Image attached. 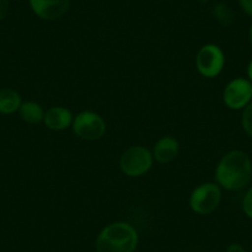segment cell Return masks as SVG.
Returning a JSON list of instances; mask_svg holds the SVG:
<instances>
[{
  "mask_svg": "<svg viewBox=\"0 0 252 252\" xmlns=\"http://www.w3.org/2000/svg\"><path fill=\"white\" fill-rule=\"evenodd\" d=\"M225 252H246V250H245V247L242 246V245L234 242V244H230L229 246H227L226 251Z\"/></svg>",
  "mask_w": 252,
  "mask_h": 252,
  "instance_id": "18",
  "label": "cell"
},
{
  "mask_svg": "<svg viewBox=\"0 0 252 252\" xmlns=\"http://www.w3.org/2000/svg\"><path fill=\"white\" fill-rule=\"evenodd\" d=\"M19 113H20L21 119L31 125L43 123V118H45V110L36 101H24L19 109Z\"/></svg>",
  "mask_w": 252,
  "mask_h": 252,
  "instance_id": "12",
  "label": "cell"
},
{
  "mask_svg": "<svg viewBox=\"0 0 252 252\" xmlns=\"http://www.w3.org/2000/svg\"><path fill=\"white\" fill-rule=\"evenodd\" d=\"M239 5L246 15L252 18V0H239Z\"/></svg>",
  "mask_w": 252,
  "mask_h": 252,
  "instance_id": "16",
  "label": "cell"
},
{
  "mask_svg": "<svg viewBox=\"0 0 252 252\" xmlns=\"http://www.w3.org/2000/svg\"><path fill=\"white\" fill-rule=\"evenodd\" d=\"M214 15L218 19L219 23H221L222 25H230L234 20V14L232 10L224 3L218 4L214 8Z\"/></svg>",
  "mask_w": 252,
  "mask_h": 252,
  "instance_id": "13",
  "label": "cell"
},
{
  "mask_svg": "<svg viewBox=\"0 0 252 252\" xmlns=\"http://www.w3.org/2000/svg\"><path fill=\"white\" fill-rule=\"evenodd\" d=\"M9 10V0H0V20H3Z\"/></svg>",
  "mask_w": 252,
  "mask_h": 252,
  "instance_id": "17",
  "label": "cell"
},
{
  "mask_svg": "<svg viewBox=\"0 0 252 252\" xmlns=\"http://www.w3.org/2000/svg\"><path fill=\"white\" fill-rule=\"evenodd\" d=\"M31 10L42 20H56L68 11L71 0H29Z\"/></svg>",
  "mask_w": 252,
  "mask_h": 252,
  "instance_id": "8",
  "label": "cell"
},
{
  "mask_svg": "<svg viewBox=\"0 0 252 252\" xmlns=\"http://www.w3.org/2000/svg\"><path fill=\"white\" fill-rule=\"evenodd\" d=\"M249 40H250V43H251V46H252V25L249 30Z\"/></svg>",
  "mask_w": 252,
  "mask_h": 252,
  "instance_id": "20",
  "label": "cell"
},
{
  "mask_svg": "<svg viewBox=\"0 0 252 252\" xmlns=\"http://www.w3.org/2000/svg\"><path fill=\"white\" fill-rule=\"evenodd\" d=\"M195 66L200 76L217 78L225 67V55L221 48L214 43L204 45L197 53Z\"/></svg>",
  "mask_w": 252,
  "mask_h": 252,
  "instance_id": "6",
  "label": "cell"
},
{
  "mask_svg": "<svg viewBox=\"0 0 252 252\" xmlns=\"http://www.w3.org/2000/svg\"><path fill=\"white\" fill-rule=\"evenodd\" d=\"M179 154V142L173 136H163L155 144L152 156L158 163L166 164L177 158Z\"/></svg>",
  "mask_w": 252,
  "mask_h": 252,
  "instance_id": "10",
  "label": "cell"
},
{
  "mask_svg": "<svg viewBox=\"0 0 252 252\" xmlns=\"http://www.w3.org/2000/svg\"><path fill=\"white\" fill-rule=\"evenodd\" d=\"M139 245V232L129 222L106 225L95 240L96 252H134Z\"/></svg>",
  "mask_w": 252,
  "mask_h": 252,
  "instance_id": "2",
  "label": "cell"
},
{
  "mask_svg": "<svg viewBox=\"0 0 252 252\" xmlns=\"http://www.w3.org/2000/svg\"><path fill=\"white\" fill-rule=\"evenodd\" d=\"M246 76H247V79H249V81L252 83V58H251V60H250L249 64H247Z\"/></svg>",
  "mask_w": 252,
  "mask_h": 252,
  "instance_id": "19",
  "label": "cell"
},
{
  "mask_svg": "<svg viewBox=\"0 0 252 252\" xmlns=\"http://www.w3.org/2000/svg\"><path fill=\"white\" fill-rule=\"evenodd\" d=\"M222 100L231 110H244L252 101V83L244 77L231 79L222 92Z\"/></svg>",
  "mask_w": 252,
  "mask_h": 252,
  "instance_id": "7",
  "label": "cell"
},
{
  "mask_svg": "<svg viewBox=\"0 0 252 252\" xmlns=\"http://www.w3.org/2000/svg\"><path fill=\"white\" fill-rule=\"evenodd\" d=\"M251 179H252V169H251Z\"/></svg>",
  "mask_w": 252,
  "mask_h": 252,
  "instance_id": "21",
  "label": "cell"
},
{
  "mask_svg": "<svg viewBox=\"0 0 252 252\" xmlns=\"http://www.w3.org/2000/svg\"><path fill=\"white\" fill-rule=\"evenodd\" d=\"M241 126L245 134L252 137V101L242 110Z\"/></svg>",
  "mask_w": 252,
  "mask_h": 252,
  "instance_id": "14",
  "label": "cell"
},
{
  "mask_svg": "<svg viewBox=\"0 0 252 252\" xmlns=\"http://www.w3.org/2000/svg\"><path fill=\"white\" fill-rule=\"evenodd\" d=\"M152 152L145 146L137 145L126 150L120 157V168L127 177H141L151 169L154 164Z\"/></svg>",
  "mask_w": 252,
  "mask_h": 252,
  "instance_id": "3",
  "label": "cell"
},
{
  "mask_svg": "<svg viewBox=\"0 0 252 252\" xmlns=\"http://www.w3.org/2000/svg\"><path fill=\"white\" fill-rule=\"evenodd\" d=\"M252 161L246 152L232 150L225 154L215 169V179L220 188L237 192L251 181Z\"/></svg>",
  "mask_w": 252,
  "mask_h": 252,
  "instance_id": "1",
  "label": "cell"
},
{
  "mask_svg": "<svg viewBox=\"0 0 252 252\" xmlns=\"http://www.w3.org/2000/svg\"><path fill=\"white\" fill-rule=\"evenodd\" d=\"M221 202V188L218 183L207 182L193 189L189 197V207L195 214L208 215L215 212Z\"/></svg>",
  "mask_w": 252,
  "mask_h": 252,
  "instance_id": "4",
  "label": "cell"
},
{
  "mask_svg": "<svg viewBox=\"0 0 252 252\" xmlns=\"http://www.w3.org/2000/svg\"><path fill=\"white\" fill-rule=\"evenodd\" d=\"M72 129L79 139L86 141H95L105 135L106 123L103 116L95 111L84 110L74 116Z\"/></svg>",
  "mask_w": 252,
  "mask_h": 252,
  "instance_id": "5",
  "label": "cell"
},
{
  "mask_svg": "<svg viewBox=\"0 0 252 252\" xmlns=\"http://www.w3.org/2000/svg\"><path fill=\"white\" fill-rule=\"evenodd\" d=\"M73 114L64 106H51L45 111L43 124L46 127L53 131H63L71 127L73 123Z\"/></svg>",
  "mask_w": 252,
  "mask_h": 252,
  "instance_id": "9",
  "label": "cell"
},
{
  "mask_svg": "<svg viewBox=\"0 0 252 252\" xmlns=\"http://www.w3.org/2000/svg\"><path fill=\"white\" fill-rule=\"evenodd\" d=\"M242 212L249 219L252 220V187H250L242 198Z\"/></svg>",
  "mask_w": 252,
  "mask_h": 252,
  "instance_id": "15",
  "label": "cell"
},
{
  "mask_svg": "<svg viewBox=\"0 0 252 252\" xmlns=\"http://www.w3.org/2000/svg\"><path fill=\"white\" fill-rule=\"evenodd\" d=\"M23 100L20 94L11 88L0 89V114L10 115L20 109Z\"/></svg>",
  "mask_w": 252,
  "mask_h": 252,
  "instance_id": "11",
  "label": "cell"
}]
</instances>
